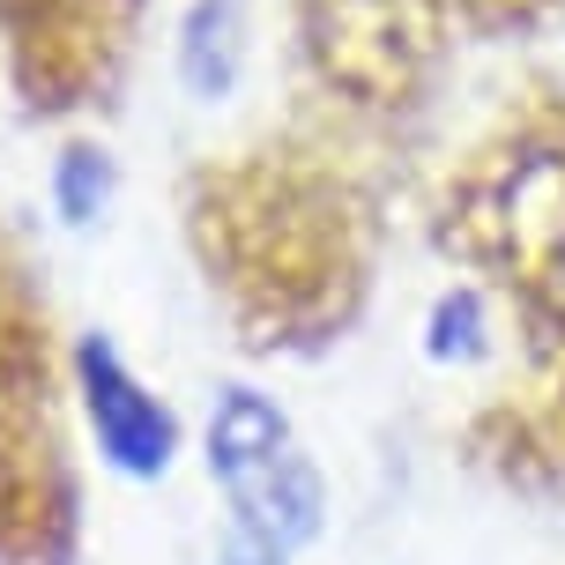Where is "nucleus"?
<instances>
[{"label": "nucleus", "mask_w": 565, "mask_h": 565, "mask_svg": "<svg viewBox=\"0 0 565 565\" xmlns=\"http://www.w3.org/2000/svg\"><path fill=\"white\" fill-rule=\"evenodd\" d=\"M75 395H83V417H89V439L105 454V469H119V477H135V483L171 469L179 417L127 372V358H119L105 335L75 342Z\"/></svg>", "instance_id": "obj_1"}, {"label": "nucleus", "mask_w": 565, "mask_h": 565, "mask_svg": "<svg viewBox=\"0 0 565 565\" xmlns=\"http://www.w3.org/2000/svg\"><path fill=\"white\" fill-rule=\"evenodd\" d=\"M231 513H238V536L268 543V551H306L312 536H320V521H328V483H320V469H312L306 454L290 447L276 454V461H260L254 477L224 483Z\"/></svg>", "instance_id": "obj_2"}, {"label": "nucleus", "mask_w": 565, "mask_h": 565, "mask_svg": "<svg viewBox=\"0 0 565 565\" xmlns=\"http://www.w3.org/2000/svg\"><path fill=\"white\" fill-rule=\"evenodd\" d=\"M290 417L276 409V395H260V387H224L216 409H209V477L216 483H238L254 477L260 461H276L290 454Z\"/></svg>", "instance_id": "obj_3"}, {"label": "nucleus", "mask_w": 565, "mask_h": 565, "mask_svg": "<svg viewBox=\"0 0 565 565\" xmlns=\"http://www.w3.org/2000/svg\"><path fill=\"white\" fill-rule=\"evenodd\" d=\"M238 60H246V0H194L179 23V83L201 105H216L238 83Z\"/></svg>", "instance_id": "obj_4"}, {"label": "nucleus", "mask_w": 565, "mask_h": 565, "mask_svg": "<svg viewBox=\"0 0 565 565\" xmlns=\"http://www.w3.org/2000/svg\"><path fill=\"white\" fill-rule=\"evenodd\" d=\"M105 201H113V157L97 141H67L53 164V209L67 224H97Z\"/></svg>", "instance_id": "obj_5"}, {"label": "nucleus", "mask_w": 565, "mask_h": 565, "mask_svg": "<svg viewBox=\"0 0 565 565\" xmlns=\"http://www.w3.org/2000/svg\"><path fill=\"white\" fill-rule=\"evenodd\" d=\"M231 565H290V558L268 551V543H254V536H231Z\"/></svg>", "instance_id": "obj_6"}]
</instances>
